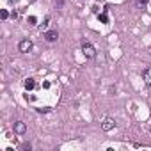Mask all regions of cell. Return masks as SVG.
Returning <instances> with one entry per match:
<instances>
[{"mask_svg":"<svg viewBox=\"0 0 151 151\" xmlns=\"http://www.w3.org/2000/svg\"><path fill=\"white\" fill-rule=\"evenodd\" d=\"M18 50H20L22 53H29V52L32 50V41H30V39H22L20 45H18Z\"/></svg>","mask_w":151,"mask_h":151,"instance_id":"2","label":"cell"},{"mask_svg":"<svg viewBox=\"0 0 151 151\" xmlns=\"http://www.w3.org/2000/svg\"><path fill=\"white\" fill-rule=\"evenodd\" d=\"M0 16H2V20H7L9 18V13L7 11H2V13H0Z\"/></svg>","mask_w":151,"mask_h":151,"instance_id":"12","label":"cell"},{"mask_svg":"<svg viewBox=\"0 0 151 151\" xmlns=\"http://www.w3.org/2000/svg\"><path fill=\"white\" fill-rule=\"evenodd\" d=\"M98 18H100V22H101V23H109V16H107L105 13H103V14H100Z\"/></svg>","mask_w":151,"mask_h":151,"instance_id":"8","label":"cell"},{"mask_svg":"<svg viewBox=\"0 0 151 151\" xmlns=\"http://www.w3.org/2000/svg\"><path fill=\"white\" fill-rule=\"evenodd\" d=\"M48 23H50V18H46L45 23H41V30H46V29H48Z\"/></svg>","mask_w":151,"mask_h":151,"instance_id":"10","label":"cell"},{"mask_svg":"<svg viewBox=\"0 0 151 151\" xmlns=\"http://www.w3.org/2000/svg\"><path fill=\"white\" fill-rule=\"evenodd\" d=\"M13 130H14V133H16V135H23V133L27 132V124H25L23 121H16V123H14V126H13Z\"/></svg>","mask_w":151,"mask_h":151,"instance_id":"3","label":"cell"},{"mask_svg":"<svg viewBox=\"0 0 151 151\" xmlns=\"http://www.w3.org/2000/svg\"><path fill=\"white\" fill-rule=\"evenodd\" d=\"M29 25H37V18L36 16H29Z\"/></svg>","mask_w":151,"mask_h":151,"instance_id":"9","label":"cell"},{"mask_svg":"<svg viewBox=\"0 0 151 151\" xmlns=\"http://www.w3.org/2000/svg\"><path fill=\"white\" fill-rule=\"evenodd\" d=\"M114 128H116V121L110 119V117H107V119L101 123V130H103V132H110V130H114Z\"/></svg>","mask_w":151,"mask_h":151,"instance_id":"4","label":"cell"},{"mask_svg":"<svg viewBox=\"0 0 151 151\" xmlns=\"http://www.w3.org/2000/svg\"><path fill=\"white\" fill-rule=\"evenodd\" d=\"M55 6H57V7H62V6H64V0H55Z\"/></svg>","mask_w":151,"mask_h":151,"instance_id":"14","label":"cell"},{"mask_svg":"<svg viewBox=\"0 0 151 151\" xmlns=\"http://www.w3.org/2000/svg\"><path fill=\"white\" fill-rule=\"evenodd\" d=\"M45 39L48 43H55L59 39V32L57 30H48V32H45Z\"/></svg>","mask_w":151,"mask_h":151,"instance_id":"5","label":"cell"},{"mask_svg":"<svg viewBox=\"0 0 151 151\" xmlns=\"http://www.w3.org/2000/svg\"><path fill=\"white\" fill-rule=\"evenodd\" d=\"M82 53L86 55V59H94V57H96V50H94V46H93L91 43H87V41L82 43Z\"/></svg>","mask_w":151,"mask_h":151,"instance_id":"1","label":"cell"},{"mask_svg":"<svg viewBox=\"0 0 151 151\" xmlns=\"http://www.w3.org/2000/svg\"><path fill=\"white\" fill-rule=\"evenodd\" d=\"M142 77H144V80H146V84L151 87V68H146L144 71H142Z\"/></svg>","mask_w":151,"mask_h":151,"instance_id":"6","label":"cell"},{"mask_svg":"<svg viewBox=\"0 0 151 151\" xmlns=\"http://www.w3.org/2000/svg\"><path fill=\"white\" fill-rule=\"evenodd\" d=\"M22 147H23V149H25V151H30V149H32V146H30V144H29V142H25V144H23V146H22Z\"/></svg>","mask_w":151,"mask_h":151,"instance_id":"13","label":"cell"},{"mask_svg":"<svg viewBox=\"0 0 151 151\" xmlns=\"http://www.w3.org/2000/svg\"><path fill=\"white\" fill-rule=\"evenodd\" d=\"M34 87H36V82H34V78H27V80H25V89H27V91H32Z\"/></svg>","mask_w":151,"mask_h":151,"instance_id":"7","label":"cell"},{"mask_svg":"<svg viewBox=\"0 0 151 151\" xmlns=\"http://www.w3.org/2000/svg\"><path fill=\"white\" fill-rule=\"evenodd\" d=\"M146 4H147V0H137V6L139 7H144Z\"/></svg>","mask_w":151,"mask_h":151,"instance_id":"11","label":"cell"}]
</instances>
